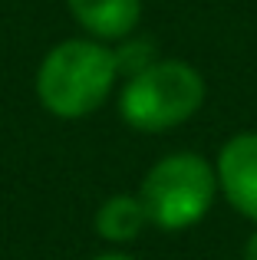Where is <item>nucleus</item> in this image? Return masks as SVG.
Instances as JSON below:
<instances>
[{"label":"nucleus","instance_id":"1","mask_svg":"<svg viewBox=\"0 0 257 260\" xmlns=\"http://www.w3.org/2000/svg\"><path fill=\"white\" fill-rule=\"evenodd\" d=\"M119 76V59L112 50L92 40H66L46 53L37 73V95L53 115L79 119L103 106Z\"/></svg>","mask_w":257,"mask_h":260},{"label":"nucleus","instance_id":"2","mask_svg":"<svg viewBox=\"0 0 257 260\" xmlns=\"http://www.w3.org/2000/svg\"><path fill=\"white\" fill-rule=\"evenodd\" d=\"M205 102V79L181 59H162L139 70L122 89L119 112L139 132H165L191 119Z\"/></svg>","mask_w":257,"mask_h":260},{"label":"nucleus","instance_id":"3","mask_svg":"<svg viewBox=\"0 0 257 260\" xmlns=\"http://www.w3.org/2000/svg\"><path fill=\"white\" fill-rule=\"evenodd\" d=\"M218 175L211 172L201 155L178 152L162 158L142 181V204L148 211V221L165 231H181L198 224L208 214L214 198Z\"/></svg>","mask_w":257,"mask_h":260},{"label":"nucleus","instance_id":"4","mask_svg":"<svg viewBox=\"0 0 257 260\" xmlns=\"http://www.w3.org/2000/svg\"><path fill=\"white\" fill-rule=\"evenodd\" d=\"M218 184L241 214L257 221V132L224 142L218 155Z\"/></svg>","mask_w":257,"mask_h":260},{"label":"nucleus","instance_id":"5","mask_svg":"<svg viewBox=\"0 0 257 260\" xmlns=\"http://www.w3.org/2000/svg\"><path fill=\"white\" fill-rule=\"evenodd\" d=\"M73 17L99 40H119L132 33L142 17L139 0H66Z\"/></svg>","mask_w":257,"mask_h":260},{"label":"nucleus","instance_id":"6","mask_svg":"<svg viewBox=\"0 0 257 260\" xmlns=\"http://www.w3.org/2000/svg\"><path fill=\"white\" fill-rule=\"evenodd\" d=\"M145 224L152 221H148V211L139 194H116L109 201H103V208L96 211V231L106 241H116V244L135 241Z\"/></svg>","mask_w":257,"mask_h":260},{"label":"nucleus","instance_id":"7","mask_svg":"<svg viewBox=\"0 0 257 260\" xmlns=\"http://www.w3.org/2000/svg\"><path fill=\"white\" fill-rule=\"evenodd\" d=\"M116 59H119V73L128 70L135 76L139 70H145L148 66V43H132V46H122V50L116 53Z\"/></svg>","mask_w":257,"mask_h":260},{"label":"nucleus","instance_id":"8","mask_svg":"<svg viewBox=\"0 0 257 260\" xmlns=\"http://www.w3.org/2000/svg\"><path fill=\"white\" fill-rule=\"evenodd\" d=\"M244 260H257V234H251V241L244 244Z\"/></svg>","mask_w":257,"mask_h":260},{"label":"nucleus","instance_id":"9","mask_svg":"<svg viewBox=\"0 0 257 260\" xmlns=\"http://www.w3.org/2000/svg\"><path fill=\"white\" fill-rule=\"evenodd\" d=\"M92 260H132V257H125V254H103V257H92Z\"/></svg>","mask_w":257,"mask_h":260}]
</instances>
